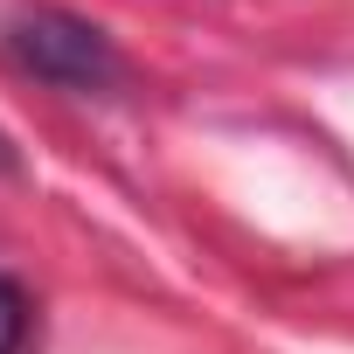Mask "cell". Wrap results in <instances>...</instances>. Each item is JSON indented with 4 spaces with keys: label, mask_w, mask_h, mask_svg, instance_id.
<instances>
[{
    "label": "cell",
    "mask_w": 354,
    "mask_h": 354,
    "mask_svg": "<svg viewBox=\"0 0 354 354\" xmlns=\"http://www.w3.org/2000/svg\"><path fill=\"white\" fill-rule=\"evenodd\" d=\"M21 340H28V292L21 278L0 271V354H21Z\"/></svg>",
    "instance_id": "2"
},
{
    "label": "cell",
    "mask_w": 354,
    "mask_h": 354,
    "mask_svg": "<svg viewBox=\"0 0 354 354\" xmlns=\"http://www.w3.org/2000/svg\"><path fill=\"white\" fill-rule=\"evenodd\" d=\"M0 56H8V70L49 84V91H70V97H111L125 91V56L118 42L70 15V8H21L0 21Z\"/></svg>",
    "instance_id": "1"
},
{
    "label": "cell",
    "mask_w": 354,
    "mask_h": 354,
    "mask_svg": "<svg viewBox=\"0 0 354 354\" xmlns=\"http://www.w3.org/2000/svg\"><path fill=\"white\" fill-rule=\"evenodd\" d=\"M15 167H21V153L8 146V132H0V174H15Z\"/></svg>",
    "instance_id": "3"
}]
</instances>
